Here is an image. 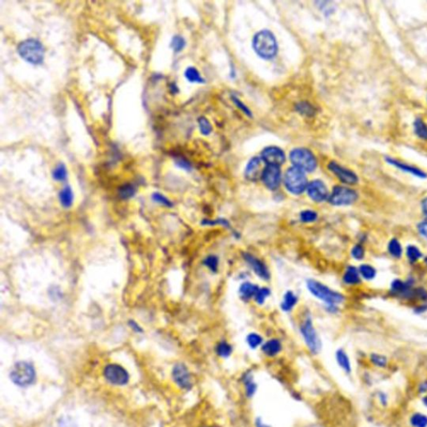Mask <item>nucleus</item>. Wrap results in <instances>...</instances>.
<instances>
[{
  "instance_id": "a211bd4d",
  "label": "nucleus",
  "mask_w": 427,
  "mask_h": 427,
  "mask_svg": "<svg viewBox=\"0 0 427 427\" xmlns=\"http://www.w3.org/2000/svg\"><path fill=\"white\" fill-rule=\"evenodd\" d=\"M336 360L339 366L341 367L346 374H351L352 371L351 360L343 349H339L338 351H336Z\"/></svg>"
},
{
  "instance_id": "58836bf2",
  "label": "nucleus",
  "mask_w": 427,
  "mask_h": 427,
  "mask_svg": "<svg viewBox=\"0 0 427 427\" xmlns=\"http://www.w3.org/2000/svg\"><path fill=\"white\" fill-rule=\"evenodd\" d=\"M198 123H199V130L201 132L202 134L208 135L212 131V126L207 119L205 118V117H200L198 121Z\"/></svg>"
},
{
  "instance_id": "79ce46f5",
  "label": "nucleus",
  "mask_w": 427,
  "mask_h": 427,
  "mask_svg": "<svg viewBox=\"0 0 427 427\" xmlns=\"http://www.w3.org/2000/svg\"><path fill=\"white\" fill-rule=\"evenodd\" d=\"M204 264L207 266L210 270L215 272L218 269V264H219V259L215 255H210L204 260Z\"/></svg>"
},
{
  "instance_id": "bb28decb",
  "label": "nucleus",
  "mask_w": 427,
  "mask_h": 427,
  "mask_svg": "<svg viewBox=\"0 0 427 427\" xmlns=\"http://www.w3.org/2000/svg\"><path fill=\"white\" fill-rule=\"evenodd\" d=\"M410 424L412 427H427V415L421 412L413 413L410 418Z\"/></svg>"
},
{
  "instance_id": "f03ea898",
  "label": "nucleus",
  "mask_w": 427,
  "mask_h": 427,
  "mask_svg": "<svg viewBox=\"0 0 427 427\" xmlns=\"http://www.w3.org/2000/svg\"><path fill=\"white\" fill-rule=\"evenodd\" d=\"M18 53L24 61L34 65L42 64L45 60V47L42 43L34 39H28L19 43Z\"/></svg>"
},
{
  "instance_id": "864d4df0",
  "label": "nucleus",
  "mask_w": 427,
  "mask_h": 427,
  "mask_svg": "<svg viewBox=\"0 0 427 427\" xmlns=\"http://www.w3.org/2000/svg\"><path fill=\"white\" fill-rule=\"evenodd\" d=\"M255 427H271L269 425L265 424V422H263L261 420L258 418L255 420Z\"/></svg>"
},
{
  "instance_id": "a19ab883",
  "label": "nucleus",
  "mask_w": 427,
  "mask_h": 427,
  "mask_svg": "<svg viewBox=\"0 0 427 427\" xmlns=\"http://www.w3.org/2000/svg\"><path fill=\"white\" fill-rule=\"evenodd\" d=\"M270 291L267 288L259 289V291L257 292L256 295L254 296V299L256 301L257 303L259 305H262L265 302V299L268 296H270Z\"/></svg>"
},
{
  "instance_id": "ea45409f",
  "label": "nucleus",
  "mask_w": 427,
  "mask_h": 427,
  "mask_svg": "<svg viewBox=\"0 0 427 427\" xmlns=\"http://www.w3.org/2000/svg\"><path fill=\"white\" fill-rule=\"evenodd\" d=\"M317 219V214L312 210H306L301 213V220L302 222L311 223Z\"/></svg>"
},
{
  "instance_id": "f257e3e1",
  "label": "nucleus",
  "mask_w": 427,
  "mask_h": 427,
  "mask_svg": "<svg viewBox=\"0 0 427 427\" xmlns=\"http://www.w3.org/2000/svg\"><path fill=\"white\" fill-rule=\"evenodd\" d=\"M253 47L257 55L265 60L274 58L277 54V41L274 34L269 30L258 32L254 35Z\"/></svg>"
},
{
  "instance_id": "0eeeda50",
  "label": "nucleus",
  "mask_w": 427,
  "mask_h": 427,
  "mask_svg": "<svg viewBox=\"0 0 427 427\" xmlns=\"http://www.w3.org/2000/svg\"><path fill=\"white\" fill-rule=\"evenodd\" d=\"M358 199V194L354 189L347 187L336 186L329 197V202L333 205L343 206L354 204Z\"/></svg>"
},
{
  "instance_id": "5fc2aeb1",
  "label": "nucleus",
  "mask_w": 427,
  "mask_h": 427,
  "mask_svg": "<svg viewBox=\"0 0 427 427\" xmlns=\"http://www.w3.org/2000/svg\"><path fill=\"white\" fill-rule=\"evenodd\" d=\"M422 211L424 213L425 215L427 216V197L426 199H423V201H422Z\"/></svg>"
},
{
  "instance_id": "4468645a",
  "label": "nucleus",
  "mask_w": 427,
  "mask_h": 427,
  "mask_svg": "<svg viewBox=\"0 0 427 427\" xmlns=\"http://www.w3.org/2000/svg\"><path fill=\"white\" fill-rule=\"evenodd\" d=\"M307 193L314 201L322 202L328 198V189L322 181L316 180L308 183Z\"/></svg>"
},
{
  "instance_id": "3c124183",
  "label": "nucleus",
  "mask_w": 427,
  "mask_h": 427,
  "mask_svg": "<svg viewBox=\"0 0 427 427\" xmlns=\"http://www.w3.org/2000/svg\"><path fill=\"white\" fill-rule=\"evenodd\" d=\"M379 400H380V402L383 406H385L387 405L388 403V397L386 396V394L384 393V392H380L379 395Z\"/></svg>"
},
{
  "instance_id": "603ef678",
  "label": "nucleus",
  "mask_w": 427,
  "mask_h": 427,
  "mask_svg": "<svg viewBox=\"0 0 427 427\" xmlns=\"http://www.w3.org/2000/svg\"><path fill=\"white\" fill-rule=\"evenodd\" d=\"M418 391H419V393L421 394L427 393V380L422 381V382L420 384L419 386H418Z\"/></svg>"
},
{
  "instance_id": "20e7f679",
  "label": "nucleus",
  "mask_w": 427,
  "mask_h": 427,
  "mask_svg": "<svg viewBox=\"0 0 427 427\" xmlns=\"http://www.w3.org/2000/svg\"><path fill=\"white\" fill-rule=\"evenodd\" d=\"M10 378L13 382L18 386H28L34 382L36 378V372L33 365L29 362H18L11 370Z\"/></svg>"
},
{
  "instance_id": "72a5a7b5",
  "label": "nucleus",
  "mask_w": 427,
  "mask_h": 427,
  "mask_svg": "<svg viewBox=\"0 0 427 427\" xmlns=\"http://www.w3.org/2000/svg\"><path fill=\"white\" fill-rule=\"evenodd\" d=\"M415 132L420 138L427 139V126L422 120H417L415 122Z\"/></svg>"
},
{
  "instance_id": "473e14b6",
  "label": "nucleus",
  "mask_w": 427,
  "mask_h": 427,
  "mask_svg": "<svg viewBox=\"0 0 427 427\" xmlns=\"http://www.w3.org/2000/svg\"><path fill=\"white\" fill-rule=\"evenodd\" d=\"M359 272L362 275V277H364L366 280H372L376 275V270H375V268L369 265H361Z\"/></svg>"
},
{
  "instance_id": "de8ad7c7",
  "label": "nucleus",
  "mask_w": 427,
  "mask_h": 427,
  "mask_svg": "<svg viewBox=\"0 0 427 427\" xmlns=\"http://www.w3.org/2000/svg\"><path fill=\"white\" fill-rule=\"evenodd\" d=\"M176 164H177L179 167H181V168L183 169L185 171H189L191 169V166L189 165V163L187 160H183V159H179V160H177Z\"/></svg>"
},
{
  "instance_id": "e433bc0d",
  "label": "nucleus",
  "mask_w": 427,
  "mask_h": 427,
  "mask_svg": "<svg viewBox=\"0 0 427 427\" xmlns=\"http://www.w3.org/2000/svg\"><path fill=\"white\" fill-rule=\"evenodd\" d=\"M246 341L248 346L250 348L255 349L262 344L263 339L261 336L256 334V333H251V334H249V336H247Z\"/></svg>"
},
{
  "instance_id": "2f4dec72",
  "label": "nucleus",
  "mask_w": 427,
  "mask_h": 427,
  "mask_svg": "<svg viewBox=\"0 0 427 427\" xmlns=\"http://www.w3.org/2000/svg\"><path fill=\"white\" fill-rule=\"evenodd\" d=\"M369 361L374 366L379 367V368H385L388 364L387 357L384 355L378 354V353L370 354Z\"/></svg>"
},
{
  "instance_id": "412c9836",
  "label": "nucleus",
  "mask_w": 427,
  "mask_h": 427,
  "mask_svg": "<svg viewBox=\"0 0 427 427\" xmlns=\"http://www.w3.org/2000/svg\"><path fill=\"white\" fill-rule=\"evenodd\" d=\"M259 291V287L251 283H244L240 287V295L242 299L244 301L254 297Z\"/></svg>"
},
{
  "instance_id": "5701e85b",
  "label": "nucleus",
  "mask_w": 427,
  "mask_h": 427,
  "mask_svg": "<svg viewBox=\"0 0 427 427\" xmlns=\"http://www.w3.org/2000/svg\"><path fill=\"white\" fill-rule=\"evenodd\" d=\"M343 280L349 285H357L361 282L359 272L354 266H349L344 275Z\"/></svg>"
},
{
  "instance_id": "4d7b16f0",
  "label": "nucleus",
  "mask_w": 427,
  "mask_h": 427,
  "mask_svg": "<svg viewBox=\"0 0 427 427\" xmlns=\"http://www.w3.org/2000/svg\"><path fill=\"white\" fill-rule=\"evenodd\" d=\"M422 403L426 407H427V393L425 394V396H423V398H422Z\"/></svg>"
},
{
  "instance_id": "37998d69",
  "label": "nucleus",
  "mask_w": 427,
  "mask_h": 427,
  "mask_svg": "<svg viewBox=\"0 0 427 427\" xmlns=\"http://www.w3.org/2000/svg\"><path fill=\"white\" fill-rule=\"evenodd\" d=\"M351 254L356 259H362L365 256V249L361 244H357L351 250Z\"/></svg>"
},
{
  "instance_id": "f3484780",
  "label": "nucleus",
  "mask_w": 427,
  "mask_h": 427,
  "mask_svg": "<svg viewBox=\"0 0 427 427\" xmlns=\"http://www.w3.org/2000/svg\"><path fill=\"white\" fill-rule=\"evenodd\" d=\"M387 161L390 163L391 165L396 166V168L402 170V171H405V172H408V173L412 174L413 176H417V177H419V178H426V177H427L426 173H424L423 171H421L419 169L416 168V167H413V166H411V165H406V164H403V163L400 162L398 160H393V159H387Z\"/></svg>"
},
{
  "instance_id": "9d476101",
  "label": "nucleus",
  "mask_w": 427,
  "mask_h": 427,
  "mask_svg": "<svg viewBox=\"0 0 427 427\" xmlns=\"http://www.w3.org/2000/svg\"><path fill=\"white\" fill-rule=\"evenodd\" d=\"M172 378L176 385L182 390L189 391L193 387V380L189 369L182 363H178L172 369Z\"/></svg>"
},
{
  "instance_id": "b1692460",
  "label": "nucleus",
  "mask_w": 427,
  "mask_h": 427,
  "mask_svg": "<svg viewBox=\"0 0 427 427\" xmlns=\"http://www.w3.org/2000/svg\"><path fill=\"white\" fill-rule=\"evenodd\" d=\"M297 297L294 295L292 291H287L284 296L283 301L281 302V309L284 311H290L296 304Z\"/></svg>"
},
{
  "instance_id": "a18cd8bd",
  "label": "nucleus",
  "mask_w": 427,
  "mask_h": 427,
  "mask_svg": "<svg viewBox=\"0 0 427 427\" xmlns=\"http://www.w3.org/2000/svg\"><path fill=\"white\" fill-rule=\"evenodd\" d=\"M232 100H233L234 103L236 104V106H237L241 111H243L246 116H251V111L249 110V108L247 107L246 105H244V104L241 102V100H239L238 98L233 96V97H232Z\"/></svg>"
},
{
  "instance_id": "393cba45",
  "label": "nucleus",
  "mask_w": 427,
  "mask_h": 427,
  "mask_svg": "<svg viewBox=\"0 0 427 427\" xmlns=\"http://www.w3.org/2000/svg\"><path fill=\"white\" fill-rule=\"evenodd\" d=\"M184 77L190 83L201 84L205 81V79L202 78L201 74L199 73V71L197 70L196 68H194V67H189L185 69Z\"/></svg>"
},
{
  "instance_id": "dca6fc26",
  "label": "nucleus",
  "mask_w": 427,
  "mask_h": 427,
  "mask_svg": "<svg viewBox=\"0 0 427 427\" xmlns=\"http://www.w3.org/2000/svg\"><path fill=\"white\" fill-rule=\"evenodd\" d=\"M244 258L249 266H251L254 272L257 275H259V277L264 280H268L270 278L269 270L262 261H260L259 259H257L250 254H244Z\"/></svg>"
},
{
  "instance_id": "4be33fe9",
  "label": "nucleus",
  "mask_w": 427,
  "mask_h": 427,
  "mask_svg": "<svg viewBox=\"0 0 427 427\" xmlns=\"http://www.w3.org/2000/svg\"><path fill=\"white\" fill-rule=\"evenodd\" d=\"M243 384L244 385L246 396L248 397L254 396L257 391V385L256 383L254 382V377H253L251 373L244 374V378H243Z\"/></svg>"
},
{
  "instance_id": "09e8293b",
  "label": "nucleus",
  "mask_w": 427,
  "mask_h": 427,
  "mask_svg": "<svg viewBox=\"0 0 427 427\" xmlns=\"http://www.w3.org/2000/svg\"><path fill=\"white\" fill-rule=\"evenodd\" d=\"M418 231H419L420 234L424 236L425 238L427 240V221L420 223L419 226H418Z\"/></svg>"
},
{
  "instance_id": "4c0bfd02",
  "label": "nucleus",
  "mask_w": 427,
  "mask_h": 427,
  "mask_svg": "<svg viewBox=\"0 0 427 427\" xmlns=\"http://www.w3.org/2000/svg\"><path fill=\"white\" fill-rule=\"evenodd\" d=\"M152 199L154 201L156 202L158 204H160V205H164L165 207H172L173 206L172 202L167 197L161 194V193L155 192L152 194Z\"/></svg>"
},
{
  "instance_id": "cd10ccee",
  "label": "nucleus",
  "mask_w": 427,
  "mask_h": 427,
  "mask_svg": "<svg viewBox=\"0 0 427 427\" xmlns=\"http://www.w3.org/2000/svg\"><path fill=\"white\" fill-rule=\"evenodd\" d=\"M53 178L59 182H63L68 177V171L63 164H59L53 171Z\"/></svg>"
},
{
  "instance_id": "c756f323",
  "label": "nucleus",
  "mask_w": 427,
  "mask_h": 427,
  "mask_svg": "<svg viewBox=\"0 0 427 427\" xmlns=\"http://www.w3.org/2000/svg\"><path fill=\"white\" fill-rule=\"evenodd\" d=\"M216 353L219 357L227 358L232 353V346L226 341H222L216 346Z\"/></svg>"
},
{
  "instance_id": "6ab92c4d",
  "label": "nucleus",
  "mask_w": 427,
  "mask_h": 427,
  "mask_svg": "<svg viewBox=\"0 0 427 427\" xmlns=\"http://www.w3.org/2000/svg\"><path fill=\"white\" fill-rule=\"evenodd\" d=\"M282 346L280 341H278L276 339L270 340L267 342H265L262 346V351L265 353L267 357H275L276 355L279 354L281 352Z\"/></svg>"
},
{
  "instance_id": "2eb2a0df",
  "label": "nucleus",
  "mask_w": 427,
  "mask_h": 427,
  "mask_svg": "<svg viewBox=\"0 0 427 427\" xmlns=\"http://www.w3.org/2000/svg\"><path fill=\"white\" fill-rule=\"evenodd\" d=\"M262 159L254 157L249 160L247 165L246 169L244 171V175L249 181H256L262 176L263 171L265 168H263Z\"/></svg>"
},
{
  "instance_id": "c03bdc74",
  "label": "nucleus",
  "mask_w": 427,
  "mask_h": 427,
  "mask_svg": "<svg viewBox=\"0 0 427 427\" xmlns=\"http://www.w3.org/2000/svg\"><path fill=\"white\" fill-rule=\"evenodd\" d=\"M297 110L300 113L303 114V115L310 116L311 114H314V109L310 105H307L306 103H301L300 105H298Z\"/></svg>"
},
{
  "instance_id": "1a4fd4ad",
  "label": "nucleus",
  "mask_w": 427,
  "mask_h": 427,
  "mask_svg": "<svg viewBox=\"0 0 427 427\" xmlns=\"http://www.w3.org/2000/svg\"><path fill=\"white\" fill-rule=\"evenodd\" d=\"M301 331L305 342L310 352L314 355L318 354L321 349V341L318 336L317 333L314 330V326L312 325L311 320L309 318L302 324Z\"/></svg>"
},
{
  "instance_id": "a878e982",
  "label": "nucleus",
  "mask_w": 427,
  "mask_h": 427,
  "mask_svg": "<svg viewBox=\"0 0 427 427\" xmlns=\"http://www.w3.org/2000/svg\"><path fill=\"white\" fill-rule=\"evenodd\" d=\"M136 192V187L132 183H125L119 189V194L121 199H131L135 195Z\"/></svg>"
},
{
  "instance_id": "6e6d98bb",
  "label": "nucleus",
  "mask_w": 427,
  "mask_h": 427,
  "mask_svg": "<svg viewBox=\"0 0 427 427\" xmlns=\"http://www.w3.org/2000/svg\"><path fill=\"white\" fill-rule=\"evenodd\" d=\"M170 89H171V91L173 94H176V92H178V89H177V87L175 85V84H171V86H170Z\"/></svg>"
},
{
  "instance_id": "c85d7f7f",
  "label": "nucleus",
  "mask_w": 427,
  "mask_h": 427,
  "mask_svg": "<svg viewBox=\"0 0 427 427\" xmlns=\"http://www.w3.org/2000/svg\"><path fill=\"white\" fill-rule=\"evenodd\" d=\"M388 251L393 257L400 258L402 254V247L398 240L392 239L388 244Z\"/></svg>"
},
{
  "instance_id": "6e6552de",
  "label": "nucleus",
  "mask_w": 427,
  "mask_h": 427,
  "mask_svg": "<svg viewBox=\"0 0 427 427\" xmlns=\"http://www.w3.org/2000/svg\"><path fill=\"white\" fill-rule=\"evenodd\" d=\"M103 375L108 382L115 385H124L129 380L128 371L118 364H109L104 368Z\"/></svg>"
},
{
  "instance_id": "39448f33",
  "label": "nucleus",
  "mask_w": 427,
  "mask_h": 427,
  "mask_svg": "<svg viewBox=\"0 0 427 427\" xmlns=\"http://www.w3.org/2000/svg\"><path fill=\"white\" fill-rule=\"evenodd\" d=\"M284 182L286 189L294 194H302L308 186L306 176L304 171L294 166L286 171Z\"/></svg>"
},
{
  "instance_id": "ddd939ff",
  "label": "nucleus",
  "mask_w": 427,
  "mask_h": 427,
  "mask_svg": "<svg viewBox=\"0 0 427 427\" xmlns=\"http://www.w3.org/2000/svg\"><path fill=\"white\" fill-rule=\"evenodd\" d=\"M329 169L343 183H347V184H355L358 182V177L354 172L344 168L341 165H338L337 163H330Z\"/></svg>"
},
{
  "instance_id": "c9c22d12",
  "label": "nucleus",
  "mask_w": 427,
  "mask_h": 427,
  "mask_svg": "<svg viewBox=\"0 0 427 427\" xmlns=\"http://www.w3.org/2000/svg\"><path fill=\"white\" fill-rule=\"evenodd\" d=\"M171 46L175 52H181L185 46V40L183 37L176 35L171 40Z\"/></svg>"
},
{
  "instance_id": "49530a36",
  "label": "nucleus",
  "mask_w": 427,
  "mask_h": 427,
  "mask_svg": "<svg viewBox=\"0 0 427 427\" xmlns=\"http://www.w3.org/2000/svg\"><path fill=\"white\" fill-rule=\"evenodd\" d=\"M203 224L204 225H208V226H213V225H221V226H226V227H229L230 225H229V222L227 220H224V219H219L218 220H215V221H210V220H205V221H203Z\"/></svg>"
},
{
  "instance_id": "aec40b11",
  "label": "nucleus",
  "mask_w": 427,
  "mask_h": 427,
  "mask_svg": "<svg viewBox=\"0 0 427 427\" xmlns=\"http://www.w3.org/2000/svg\"><path fill=\"white\" fill-rule=\"evenodd\" d=\"M59 198H60L61 205L63 208L65 209L70 208L73 202V194L70 187L68 185L63 187L59 194Z\"/></svg>"
},
{
  "instance_id": "9b49d317",
  "label": "nucleus",
  "mask_w": 427,
  "mask_h": 427,
  "mask_svg": "<svg viewBox=\"0 0 427 427\" xmlns=\"http://www.w3.org/2000/svg\"><path fill=\"white\" fill-rule=\"evenodd\" d=\"M265 186L271 190H275L280 186L281 181V172L280 166L267 165L265 167L261 176Z\"/></svg>"
},
{
  "instance_id": "7c9ffc66",
  "label": "nucleus",
  "mask_w": 427,
  "mask_h": 427,
  "mask_svg": "<svg viewBox=\"0 0 427 427\" xmlns=\"http://www.w3.org/2000/svg\"><path fill=\"white\" fill-rule=\"evenodd\" d=\"M411 284L409 282H403L400 280H396L391 285V290L394 293L406 294L410 291Z\"/></svg>"
},
{
  "instance_id": "8fccbe9b",
  "label": "nucleus",
  "mask_w": 427,
  "mask_h": 427,
  "mask_svg": "<svg viewBox=\"0 0 427 427\" xmlns=\"http://www.w3.org/2000/svg\"><path fill=\"white\" fill-rule=\"evenodd\" d=\"M128 325L132 328V330H134L135 332L140 333L143 331L142 328L139 326V324H137L134 320H129Z\"/></svg>"
},
{
  "instance_id": "f8f14e48",
  "label": "nucleus",
  "mask_w": 427,
  "mask_h": 427,
  "mask_svg": "<svg viewBox=\"0 0 427 427\" xmlns=\"http://www.w3.org/2000/svg\"><path fill=\"white\" fill-rule=\"evenodd\" d=\"M261 159L264 162L267 164V165L280 166L285 162L286 157H285V153L281 149L278 147L270 146L263 150Z\"/></svg>"
},
{
  "instance_id": "423d86ee",
  "label": "nucleus",
  "mask_w": 427,
  "mask_h": 427,
  "mask_svg": "<svg viewBox=\"0 0 427 427\" xmlns=\"http://www.w3.org/2000/svg\"><path fill=\"white\" fill-rule=\"evenodd\" d=\"M290 158L294 167L300 169L304 172L314 171L317 166V161L314 155L311 151L305 148H296L292 150L290 154Z\"/></svg>"
},
{
  "instance_id": "f704fd0d",
  "label": "nucleus",
  "mask_w": 427,
  "mask_h": 427,
  "mask_svg": "<svg viewBox=\"0 0 427 427\" xmlns=\"http://www.w3.org/2000/svg\"><path fill=\"white\" fill-rule=\"evenodd\" d=\"M406 255L412 262H416L422 256V254L417 246L409 245L406 249Z\"/></svg>"
},
{
  "instance_id": "13d9d810",
  "label": "nucleus",
  "mask_w": 427,
  "mask_h": 427,
  "mask_svg": "<svg viewBox=\"0 0 427 427\" xmlns=\"http://www.w3.org/2000/svg\"><path fill=\"white\" fill-rule=\"evenodd\" d=\"M215 427V426H205V427Z\"/></svg>"
},
{
  "instance_id": "7ed1b4c3",
  "label": "nucleus",
  "mask_w": 427,
  "mask_h": 427,
  "mask_svg": "<svg viewBox=\"0 0 427 427\" xmlns=\"http://www.w3.org/2000/svg\"><path fill=\"white\" fill-rule=\"evenodd\" d=\"M307 287L312 295L330 305L340 304L344 301L343 296L341 294L330 290L327 286L314 280L307 281Z\"/></svg>"
}]
</instances>
